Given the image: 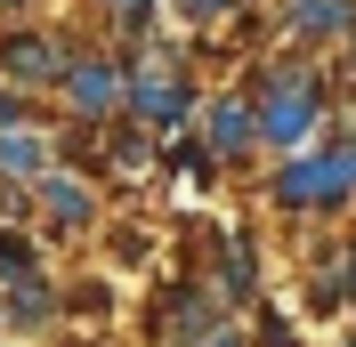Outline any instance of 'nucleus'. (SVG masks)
I'll use <instances>...</instances> for the list:
<instances>
[{
    "mask_svg": "<svg viewBox=\"0 0 356 347\" xmlns=\"http://www.w3.org/2000/svg\"><path fill=\"white\" fill-rule=\"evenodd\" d=\"M356 186V146L348 153H300L284 178H275V194L291 202V210H308V202H340Z\"/></svg>",
    "mask_w": 356,
    "mask_h": 347,
    "instance_id": "f257e3e1",
    "label": "nucleus"
},
{
    "mask_svg": "<svg viewBox=\"0 0 356 347\" xmlns=\"http://www.w3.org/2000/svg\"><path fill=\"white\" fill-rule=\"evenodd\" d=\"M0 73H17V81H57V73H65V49L41 41V33H17V41L0 49Z\"/></svg>",
    "mask_w": 356,
    "mask_h": 347,
    "instance_id": "f03ea898",
    "label": "nucleus"
},
{
    "mask_svg": "<svg viewBox=\"0 0 356 347\" xmlns=\"http://www.w3.org/2000/svg\"><path fill=\"white\" fill-rule=\"evenodd\" d=\"M308 121H316V89H308V81H284L275 97H267V113H259V130H267V137H284V146L308 130Z\"/></svg>",
    "mask_w": 356,
    "mask_h": 347,
    "instance_id": "7ed1b4c3",
    "label": "nucleus"
},
{
    "mask_svg": "<svg viewBox=\"0 0 356 347\" xmlns=\"http://www.w3.org/2000/svg\"><path fill=\"white\" fill-rule=\"evenodd\" d=\"M138 113H146V121H186V113H195V97H186V81H170V73H138Z\"/></svg>",
    "mask_w": 356,
    "mask_h": 347,
    "instance_id": "20e7f679",
    "label": "nucleus"
},
{
    "mask_svg": "<svg viewBox=\"0 0 356 347\" xmlns=\"http://www.w3.org/2000/svg\"><path fill=\"white\" fill-rule=\"evenodd\" d=\"M251 130H259V113H251V105H235V97L211 105V153H219V162H235V153L251 146Z\"/></svg>",
    "mask_w": 356,
    "mask_h": 347,
    "instance_id": "39448f33",
    "label": "nucleus"
},
{
    "mask_svg": "<svg viewBox=\"0 0 356 347\" xmlns=\"http://www.w3.org/2000/svg\"><path fill=\"white\" fill-rule=\"evenodd\" d=\"M65 97H73V113H106L113 97H122V73L113 65H73L65 73Z\"/></svg>",
    "mask_w": 356,
    "mask_h": 347,
    "instance_id": "423d86ee",
    "label": "nucleus"
},
{
    "mask_svg": "<svg viewBox=\"0 0 356 347\" xmlns=\"http://www.w3.org/2000/svg\"><path fill=\"white\" fill-rule=\"evenodd\" d=\"M41 202H49V218L89 226V186H73V178H41Z\"/></svg>",
    "mask_w": 356,
    "mask_h": 347,
    "instance_id": "0eeeda50",
    "label": "nucleus"
},
{
    "mask_svg": "<svg viewBox=\"0 0 356 347\" xmlns=\"http://www.w3.org/2000/svg\"><path fill=\"white\" fill-rule=\"evenodd\" d=\"M291 24H300V33H332V24H348V8H340V0H300Z\"/></svg>",
    "mask_w": 356,
    "mask_h": 347,
    "instance_id": "6e6552de",
    "label": "nucleus"
},
{
    "mask_svg": "<svg viewBox=\"0 0 356 347\" xmlns=\"http://www.w3.org/2000/svg\"><path fill=\"white\" fill-rule=\"evenodd\" d=\"M0 170H8V178H33V170H41V146H33V137H0Z\"/></svg>",
    "mask_w": 356,
    "mask_h": 347,
    "instance_id": "1a4fd4ad",
    "label": "nucleus"
},
{
    "mask_svg": "<svg viewBox=\"0 0 356 347\" xmlns=\"http://www.w3.org/2000/svg\"><path fill=\"white\" fill-rule=\"evenodd\" d=\"M186 17H219V8H235V0H178Z\"/></svg>",
    "mask_w": 356,
    "mask_h": 347,
    "instance_id": "9d476101",
    "label": "nucleus"
},
{
    "mask_svg": "<svg viewBox=\"0 0 356 347\" xmlns=\"http://www.w3.org/2000/svg\"><path fill=\"white\" fill-rule=\"evenodd\" d=\"M113 8H130V17H146V0H113Z\"/></svg>",
    "mask_w": 356,
    "mask_h": 347,
    "instance_id": "9b49d317",
    "label": "nucleus"
},
{
    "mask_svg": "<svg viewBox=\"0 0 356 347\" xmlns=\"http://www.w3.org/2000/svg\"><path fill=\"white\" fill-rule=\"evenodd\" d=\"M8 8H24V0H8Z\"/></svg>",
    "mask_w": 356,
    "mask_h": 347,
    "instance_id": "f8f14e48",
    "label": "nucleus"
}]
</instances>
